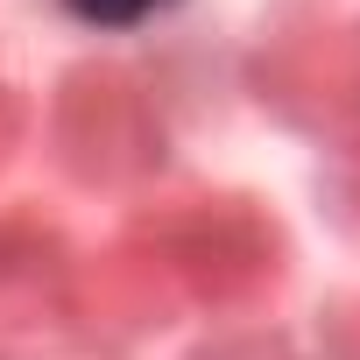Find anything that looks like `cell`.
<instances>
[{"label": "cell", "instance_id": "1", "mask_svg": "<svg viewBox=\"0 0 360 360\" xmlns=\"http://www.w3.org/2000/svg\"><path fill=\"white\" fill-rule=\"evenodd\" d=\"M64 8H71L85 29H141V22L169 15L176 0H64Z\"/></svg>", "mask_w": 360, "mask_h": 360}]
</instances>
